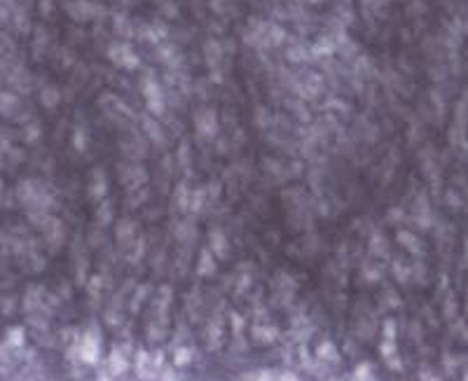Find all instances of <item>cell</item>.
I'll list each match as a JSON object with an SVG mask.
<instances>
[{
	"label": "cell",
	"mask_w": 468,
	"mask_h": 381,
	"mask_svg": "<svg viewBox=\"0 0 468 381\" xmlns=\"http://www.w3.org/2000/svg\"><path fill=\"white\" fill-rule=\"evenodd\" d=\"M140 91H143V96H146L148 110H150L152 115H157V117L162 115L164 108H166L164 94H162V89H159V82L152 78V73L143 78V82H140Z\"/></svg>",
	"instance_id": "obj_1"
},
{
	"label": "cell",
	"mask_w": 468,
	"mask_h": 381,
	"mask_svg": "<svg viewBox=\"0 0 468 381\" xmlns=\"http://www.w3.org/2000/svg\"><path fill=\"white\" fill-rule=\"evenodd\" d=\"M108 59L115 63V66L124 68V70H136L140 66V59L136 54L129 43H113L108 49Z\"/></svg>",
	"instance_id": "obj_2"
},
{
	"label": "cell",
	"mask_w": 468,
	"mask_h": 381,
	"mask_svg": "<svg viewBox=\"0 0 468 381\" xmlns=\"http://www.w3.org/2000/svg\"><path fill=\"white\" fill-rule=\"evenodd\" d=\"M148 176H146V169L138 166V164H124L120 166V182L129 192H134V189L140 187V182H146Z\"/></svg>",
	"instance_id": "obj_3"
},
{
	"label": "cell",
	"mask_w": 468,
	"mask_h": 381,
	"mask_svg": "<svg viewBox=\"0 0 468 381\" xmlns=\"http://www.w3.org/2000/svg\"><path fill=\"white\" fill-rule=\"evenodd\" d=\"M195 127L204 138H213L215 131H218V115H215V110H211V108L199 110L195 115Z\"/></svg>",
	"instance_id": "obj_4"
},
{
	"label": "cell",
	"mask_w": 468,
	"mask_h": 381,
	"mask_svg": "<svg viewBox=\"0 0 468 381\" xmlns=\"http://www.w3.org/2000/svg\"><path fill=\"white\" fill-rule=\"evenodd\" d=\"M105 192H108V180H105L103 171L94 169L91 171V180H89V197L91 199H96V201H103Z\"/></svg>",
	"instance_id": "obj_5"
},
{
	"label": "cell",
	"mask_w": 468,
	"mask_h": 381,
	"mask_svg": "<svg viewBox=\"0 0 468 381\" xmlns=\"http://www.w3.org/2000/svg\"><path fill=\"white\" fill-rule=\"evenodd\" d=\"M398 241L403 243V246H405V248L410 250V253H414V255H419L421 250H424V246H421V241L419 239H417V236L412 234V232H398Z\"/></svg>",
	"instance_id": "obj_6"
},
{
	"label": "cell",
	"mask_w": 468,
	"mask_h": 381,
	"mask_svg": "<svg viewBox=\"0 0 468 381\" xmlns=\"http://www.w3.org/2000/svg\"><path fill=\"white\" fill-rule=\"evenodd\" d=\"M204 54H206V61L208 66H218L220 59H223V47H220V43H215V40H208L206 45H204Z\"/></svg>",
	"instance_id": "obj_7"
},
{
	"label": "cell",
	"mask_w": 468,
	"mask_h": 381,
	"mask_svg": "<svg viewBox=\"0 0 468 381\" xmlns=\"http://www.w3.org/2000/svg\"><path fill=\"white\" fill-rule=\"evenodd\" d=\"M143 129H146L148 138L152 140V143H162V129H159V124L155 120H150V117H143Z\"/></svg>",
	"instance_id": "obj_8"
},
{
	"label": "cell",
	"mask_w": 468,
	"mask_h": 381,
	"mask_svg": "<svg viewBox=\"0 0 468 381\" xmlns=\"http://www.w3.org/2000/svg\"><path fill=\"white\" fill-rule=\"evenodd\" d=\"M197 272H199L201 276H211V274L215 272V260L211 257V253H208V250H201V257H199V266H197Z\"/></svg>",
	"instance_id": "obj_9"
},
{
	"label": "cell",
	"mask_w": 468,
	"mask_h": 381,
	"mask_svg": "<svg viewBox=\"0 0 468 381\" xmlns=\"http://www.w3.org/2000/svg\"><path fill=\"white\" fill-rule=\"evenodd\" d=\"M40 98H43V105H45V108L52 110V108H56V105H59L61 94H59V89H54V87H47V89H43Z\"/></svg>",
	"instance_id": "obj_10"
},
{
	"label": "cell",
	"mask_w": 468,
	"mask_h": 381,
	"mask_svg": "<svg viewBox=\"0 0 468 381\" xmlns=\"http://www.w3.org/2000/svg\"><path fill=\"white\" fill-rule=\"evenodd\" d=\"M211 241H213V250H215L220 257H225L227 255V241H225V236H223V232L213 230L211 232Z\"/></svg>",
	"instance_id": "obj_11"
},
{
	"label": "cell",
	"mask_w": 468,
	"mask_h": 381,
	"mask_svg": "<svg viewBox=\"0 0 468 381\" xmlns=\"http://www.w3.org/2000/svg\"><path fill=\"white\" fill-rule=\"evenodd\" d=\"M370 248H372V255H386V239H384L379 232H375V234H372Z\"/></svg>",
	"instance_id": "obj_12"
},
{
	"label": "cell",
	"mask_w": 468,
	"mask_h": 381,
	"mask_svg": "<svg viewBox=\"0 0 468 381\" xmlns=\"http://www.w3.org/2000/svg\"><path fill=\"white\" fill-rule=\"evenodd\" d=\"M131 236H134V224L129 222V220L120 222V227H117V239H120V243H129Z\"/></svg>",
	"instance_id": "obj_13"
},
{
	"label": "cell",
	"mask_w": 468,
	"mask_h": 381,
	"mask_svg": "<svg viewBox=\"0 0 468 381\" xmlns=\"http://www.w3.org/2000/svg\"><path fill=\"white\" fill-rule=\"evenodd\" d=\"M190 189H188V182H181V185H178L176 187V199L181 201V208L183 211H188L190 208Z\"/></svg>",
	"instance_id": "obj_14"
},
{
	"label": "cell",
	"mask_w": 468,
	"mask_h": 381,
	"mask_svg": "<svg viewBox=\"0 0 468 381\" xmlns=\"http://www.w3.org/2000/svg\"><path fill=\"white\" fill-rule=\"evenodd\" d=\"M192 197V204H190V211H195V213H199L201 211V206H204V201H206V189H195V192L190 194Z\"/></svg>",
	"instance_id": "obj_15"
},
{
	"label": "cell",
	"mask_w": 468,
	"mask_h": 381,
	"mask_svg": "<svg viewBox=\"0 0 468 381\" xmlns=\"http://www.w3.org/2000/svg\"><path fill=\"white\" fill-rule=\"evenodd\" d=\"M178 164H181L183 169H188L190 166V143L188 140H183L181 143V150H178Z\"/></svg>",
	"instance_id": "obj_16"
},
{
	"label": "cell",
	"mask_w": 468,
	"mask_h": 381,
	"mask_svg": "<svg viewBox=\"0 0 468 381\" xmlns=\"http://www.w3.org/2000/svg\"><path fill=\"white\" fill-rule=\"evenodd\" d=\"M96 218H98V222H103V224L110 222V201H108V199H103V204L98 206Z\"/></svg>",
	"instance_id": "obj_17"
},
{
	"label": "cell",
	"mask_w": 468,
	"mask_h": 381,
	"mask_svg": "<svg viewBox=\"0 0 468 381\" xmlns=\"http://www.w3.org/2000/svg\"><path fill=\"white\" fill-rule=\"evenodd\" d=\"M73 145H75V150H85L87 147V133L82 131V129H78V131H75V138H73Z\"/></svg>",
	"instance_id": "obj_18"
},
{
	"label": "cell",
	"mask_w": 468,
	"mask_h": 381,
	"mask_svg": "<svg viewBox=\"0 0 468 381\" xmlns=\"http://www.w3.org/2000/svg\"><path fill=\"white\" fill-rule=\"evenodd\" d=\"M395 276H398V281H408L410 279V266L395 262Z\"/></svg>",
	"instance_id": "obj_19"
},
{
	"label": "cell",
	"mask_w": 468,
	"mask_h": 381,
	"mask_svg": "<svg viewBox=\"0 0 468 381\" xmlns=\"http://www.w3.org/2000/svg\"><path fill=\"white\" fill-rule=\"evenodd\" d=\"M188 363H190V351L181 349V351L176 353V365H188Z\"/></svg>",
	"instance_id": "obj_20"
},
{
	"label": "cell",
	"mask_w": 468,
	"mask_h": 381,
	"mask_svg": "<svg viewBox=\"0 0 468 381\" xmlns=\"http://www.w3.org/2000/svg\"><path fill=\"white\" fill-rule=\"evenodd\" d=\"M447 201H450V206H454V208H459V206H461V199L456 197L454 189H450V192H447Z\"/></svg>",
	"instance_id": "obj_21"
},
{
	"label": "cell",
	"mask_w": 468,
	"mask_h": 381,
	"mask_svg": "<svg viewBox=\"0 0 468 381\" xmlns=\"http://www.w3.org/2000/svg\"><path fill=\"white\" fill-rule=\"evenodd\" d=\"M403 215V211L401 208H391V220H398Z\"/></svg>",
	"instance_id": "obj_22"
},
{
	"label": "cell",
	"mask_w": 468,
	"mask_h": 381,
	"mask_svg": "<svg viewBox=\"0 0 468 381\" xmlns=\"http://www.w3.org/2000/svg\"><path fill=\"white\" fill-rule=\"evenodd\" d=\"M421 381H440L438 376H433V374H424L421 376Z\"/></svg>",
	"instance_id": "obj_23"
},
{
	"label": "cell",
	"mask_w": 468,
	"mask_h": 381,
	"mask_svg": "<svg viewBox=\"0 0 468 381\" xmlns=\"http://www.w3.org/2000/svg\"><path fill=\"white\" fill-rule=\"evenodd\" d=\"M311 3H321V0H311Z\"/></svg>",
	"instance_id": "obj_24"
}]
</instances>
